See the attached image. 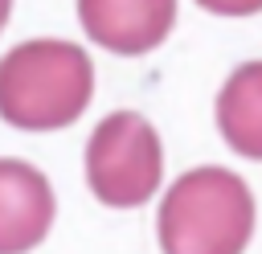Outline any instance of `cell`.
<instances>
[{"label": "cell", "instance_id": "obj_1", "mask_svg": "<svg viewBox=\"0 0 262 254\" xmlns=\"http://www.w3.org/2000/svg\"><path fill=\"white\" fill-rule=\"evenodd\" d=\"M94 94V66L82 45L37 37L0 57V119L20 131L70 127Z\"/></svg>", "mask_w": 262, "mask_h": 254}, {"label": "cell", "instance_id": "obj_2", "mask_svg": "<svg viewBox=\"0 0 262 254\" xmlns=\"http://www.w3.org/2000/svg\"><path fill=\"white\" fill-rule=\"evenodd\" d=\"M254 234V197L229 168L184 172L160 205L164 254H242Z\"/></svg>", "mask_w": 262, "mask_h": 254}, {"label": "cell", "instance_id": "obj_3", "mask_svg": "<svg viewBox=\"0 0 262 254\" xmlns=\"http://www.w3.org/2000/svg\"><path fill=\"white\" fill-rule=\"evenodd\" d=\"M164 176V147L156 127L135 111L106 115L86 143V180L90 193L111 209L143 205Z\"/></svg>", "mask_w": 262, "mask_h": 254}, {"label": "cell", "instance_id": "obj_4", "mask_svg": "<svg viewBox=\"0 0 262 254\" xmlns=\"http://www.w3.org/2000/svg\"><path fill=\"white\" fill-rule=\"evenodd\" d=\"M78 20L94 45L139 57L172 33L176 0H78Z\"/></svg>", "mask_w": 262, "mask_h": 254}, {"label": "cell", "instance_id": "obj_5", "mask_svg": "<svg viewBox=\"0 0 262 254\" xmlns=\"http://www.w3.org/2000/svg\"><path fill=\"white\" fill-rule=\"evenodd\" d=\"M53 225V188L25 160H0V254L41 246Z\"/></svg>", "mask_w": 262, "mask_h": 254}, {"label": "cell", "instance_id": "obj_6", "mask_svg": "<svg viewBox=\"0 0 262 254\" xmlns=\"http://www.w3.org/2000/svg\"><path fill=\"white\" fill-rule=\"evenodd\" d=\"M217 127L237 156L262 160V61H246L229 74L217 94Z\"/></svg>", "mask_w": 262, "mask_h": 254}, {"label": "cell", "instance_id": "obj_7", "mask_svg": "<svg viewBox=\"0 0 262 254\" xmlns=\"http://www.w3.org/2000/svg\"><path fill=\"white\" fill-rule=\"evenodd\" d=\"M205 12H217V16H254L262 12V0H196Z\"/></svg>", "mask_w": 262, "mask_h": 254}, {"label": "cell", "instance_id": "obj_8", "mask_svg": "<svg viewBox=\"0 0 262 254\" xmlns=\"http://www.w3.org/2000/svg\"><path fill=\"white\" fill-rule=\"evenodd\" d=\"M8 12H12V0H0V29H4V20H8Z\"/></svg>", "mask_w": 262, "mask_h": 254}]
</instances>
